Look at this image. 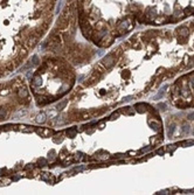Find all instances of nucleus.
Returning <instances> with one entry per match:
<instances>
[{"instance_id":"obj_15","label":"nucleus","mask_w":194,"mask_h":195,"mask_svg":"<svg viewBox=\"0 0 194 195\" xmlns=\"http://www.w3.org/2000/svg\"><path fill=\"white\" fill-rule=\"evenodd\" d=\"M193 134H194V131H193Z\"/></svg>"},{"instance_id":"obj_10","label":"nucleus","mask_w":194,"mask_h":195,"mask_svg":"<svg viewBox=\"0 0 194 195\" xmlns=\"http://www.w3.org/2000/svg\"><path fill=\"white\" fill-rule=\"evenodd\" d=\"M174 124L173 125H171V126H170V129H168V137H171V134L173 133V131H174Z\"/></svg>"},{"instance_id":"obj_2","label":"nucleus","mask_w":194,"mask_h":195,"mask_svg":"<svg viewBox=\"0 0 194 195\" xmlns=\"http://www.w3.org/2000/svg\"><path fill=\"white\" fill-rule=\"evenodd\" d=\"M194 15V0H152L137 19L140 23H175Z\"/></svg>"},{"instance_id":"obj_7","label":"nucleus","mask_w":194,"mask_h":195,"mask_svg":"<svg viewBox=\"0 0 194 195\" xmlns=\"http://www.w3.org/2000/svg\"><path fill=\"white\" fill-rule=\"evenodd\" d=\"M33 84H34V85H40V84H41V78H40V76H35V77H34Z\"/></svg>"},{"instance_id":"obj_11","label":"nucleus","mask_w":194,"mask_h":195,"mask_svg":"<svg viewBox=\"0 0 194 195\" xmlns=\"http://www.w3.org/2000/svg\"><path fill=\"white\" fill-rule=\"evenodd\" d=\"M39 164H40L39 166H45V165L47 164V161H46V159H40L39 160Z\"/></svg>"},{"instance_id":"obj_14","label":"nucleus","mask_w":194,"mask_h":195,"mask_svg":"<svg viewBox=\"0 0 194 195\" xmlns=\"http://www.w3.org/2000/svg\"><path fill=\"white\" fill-rule=\"evenodd\" d=\"M188 131V126H187V125H185L184 126V132H187Z\"/></svg>"},{"instance_id":"obj_13","label":"nucleus","mask_w":194,"mask_h":195,"mask_svg":"<svg viewBox=\"0 0 194 195\" xmlns=\"http://www.w3.org/2000/svg\"><path fill=\"white\" fill-rule=\"evenodd\" d=\"M188 119H194V112L189 114V116H188Z\"/></svg>"},{"instance_id":"obj_3","label":"nucleus","mask_w":194,"mask_h":195,"mask_svg":"<svg viewBox=\"0 0 194 195\" xmlns=\"http://www.w3.org/2000/svg\"><path fill=\"white\" fill-rule=\"evenodd\" d=\"M18 95H19V97H20V98H27V97H28V91L26 90L25 88H21V89H19Z\"/></svg>"},{"instance_id":"obj_5","label":"nucleus","mask_w":194,"mask_h":195,"mask_svg":"<svg viewBox=\"0 0 194 195\" xmlns=\"http://www.w3.org/2000/svg\"><path fill=\"white\" fill-rule=\"evenodd\" d=\"M66 105H67V101H66V99H64V101H62V102H61V103H58V104H57V107H56V109H57V110H62L63 108L66 107Z\"/></svg>"},{"instance_id":"obj_6","label":"nucleus","mask_w":194,"mask_h":195,"mask_svg":"<svg viewBox=\"0 0 194 195\" xmlns=\"http://www.w3.org/2000/svg\"><path fill=\"white\" fill-rule=\"evenodd\" d=\"M150 124H151V126H152V127H154V129H157V130H159V129L161 127L160 123H159V122H156V120H154V122H151Z\"/></svg>"},{"instance_id":"obj_12","label":"nucleus","mask_w":194,"mask_h":195,"mask_svg":"<svg viewBox=\"0 0 194 195\" xmlns=\"http://www.w3.org/2000/svg\"><path fill=\"white\" fill-rule=\"evenodd\" d=\"M157 153H158V154H164V149H163V148H159L158 149V151H157Z\"/></svg>"},{"instance_id":"obj_9","label":"nucleus","mask_w":194,"mask_h":195,"mask_svg":"<svg viewBox=\"0 0 194 195\" xmlns=\"http://www.w3.org/2000/svg\"><path fill=\"white\" fill-rule=\"evenodd\" d=\"M6 116V110L4 109V108H0V117H5Z\"/></svg>"},{"instance_id":"obj_8","label":"nucleus","mask_w":194,"mask_h":195,"mask_svg":"<svg viewBox=\"0 0 194 195\" xmlns=\"http://www.w3.org/2000/svg\"><path fill=\"white\" fill-rule=\"evenodd\" d=\"M67 133H68L69 137H74V136H75V133H76V130L73 129V130H70V131L68 130V132H67Z\"/></svg>"},{"instance_id":"obj_1","label":"nucleus","mask_w":194,"mask_h":195,"mask_svg":"<svg viewBox=\"0 0 194 195\" xmlns=\"http://www.w3.org/2000/svg\"><path fill=\"white\" fill-rule=\"evenodd\" d=\"M56 0H0V35L11 33L33 47L47 32Z\"/></svg>"},{"instance_id":"obj_4","label":"nucleus","mask_w":194,"mask_h":195,"mask_svg":"<svg viewBox=\"0 0 194 195\" xmlns=\"http://www.w3.org/2000/svg\"><path fill=\"white\" fill-rule=\"evenodd\" d=\"M35 122L39 123V124H40V123H45L46 122V113H43V112H42V113L38 114V116H36Z\"/></svg>"}]
</instances>
